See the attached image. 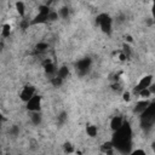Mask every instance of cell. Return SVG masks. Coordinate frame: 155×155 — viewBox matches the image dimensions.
I'll use <instances>...</instances> for the list:
<instances>
[{"label":"cell","instance_id":"cell-12","mask_svg":"<svg viewBox=\"0 0 155 155\" xmlns=\"http://www.w3.org/2000/svg\"><path fill=\"white\" fill-rule=\"evenodd\" d=\"M69 75V69L67 68V67H61V68H58V70H57V76H59V78H62L63 80L67 78Z\"/></svg>","mask_w":155,"mask_h":155},{"label":"cell","instance_id":"cell-15","mask_svg":"<svg viewBox=\"0 0 155 155\" xmlns=\"http://www.w3.org/2000/svg\"><path fill=\"white\" fill-rule=\"evenodd\" d=\"M86 133H87V136H90V137H96V136H97V127H96L94 125L87 126V127H86Z\"/></svg>","mask_w":155,"mask_h":155},{"label":"cell","instance_id":"cell-14","mask_svg":"<svg viewBox=\"0 0 155 155\" xmlns=\"http://www.w3.org/2000/svg\"><path fill=\"white\" fill-rule=\"evenodd\" d=\"M10 33H11V27H10V24H4V25H2V29H1V36H2L4 39H6V38L10 36Z\"/></svg>","mask_w":155,"mask_h":155},{"label":"cell","instance_id":"cell-27","mask_svg":"<svg viewBox=\"0 0 155 155\" xmlns=\"http://www.w3.org/2000/svg\"><path fill=\"white\" fill-rule=\"evenodd\" d=\"M148 88H149V91H150L151 93H155V84H151Z\"/></svg>","mask_w":155,"mask_h":155},{"label":"cell","instance_id":"cell-31","mask_svg":"<svg viewBox=\"0 0 155 155\" xmlns=\"http://www.w3.org/2000/svg\"><path fill=\"white\" fill-rule=\"evenodd\" d=\"M53 1H56V0H48V4H51V2H53Z\"/></svg>","mask_w":155,"mask_h":155},{"label":"cell","instance_id":"cell-4","mask_svg":"<svg viewBox=\"0 0 155 155\" xmlns=\"http://www.w3.org/2000/svg\"><path fill=\"white\" fill-rule=\"evenodd\" d=\"M91 64H92L91 58L86 57V58H82V59L78 61V63L75 64V69H76V71L80 76H84L88 73V70L91 68Z\"/></svg>","mask_w":155,"mask_h":155},{"label":"cell","instance_id":"cell-32","mask_svg":"<svg viewBox=\"0 0 155 155\" xmlns=\"http://www.w3.org/2000/svg\"><path fill=\"white\" fill-rule=\"evenodd\" d=\"M154 23H155V18H154Z\"/></svg>","mask_w":155,"mask_h":155},{"label":"cell","instance_id":"cell-6","mask_svg":"<svg viewBox=\"0 0 155 155\" xmlns=\"http://www.w3.org/2000/svg\"><path fill=\"white\" fill-rule=\"evenodd\" d=\"M151 80H153L151 75H145V76H143V78L140 79V81L137 84V86L134 87L133 92H134V93H138L139 91H142V90H144V88H148V87L151 85Z\"/></svg>","mask_w":155,"mask_h":155},{"label":"cell","instance_id":"cell-7","mask_svg":"<svg viewBox=\"0 0 155 155\" xmlns=\"http://www.w3.org/2000/svg\"><path fill=\"white\" fill-rule=\"evenodd\" d=\"M33 96H35V88L33 87V86H24L23 88H22V91H21V93H19V97H21V99L23 101V102H28Z\"/></svg>","mask_w":155,"mask_h":155},{"label":"cell","instance_id":"cell-21","mask_svg":"<svg viewBox=\"0 0 155 155\" xmlns=\"http://www.w3.org/2000/svg\"><path fill=\"white\" fill-rule=\"evenodd\" d=\"M121 52L126 56V58H130V57H131V48H130V46H128V45H126V44H125V45L122 46V51H121Z\"/></svg>","mask_w":155,"mask_h":155},{"label":"cell","instance_id":"cell-3","mask_svg":"<svg viewBox=\"0 0 155 155\" xmlns=\"http://www.w3.org/2000/svg\"><path fill=\"white\" fill-rule=\"evenodd\" d=\"M51 10L47 5H41L39 7V13L34 17V19L31 21V24H40V23H45L48 22V15H50Z\"/></svg>","mask_w":155,"mask_h":155},{"label":"cell","instance_id":"cell-11","mask_svg":"<svg viewBox=\"0 0 155 155\" xmlns=\"http://www.w3.org/2000/svg\"><path fill=\"white\" fill-rule=\"evenodd\" d=\"M30 121L34 124V125H40L41 121H42V117H41V114L40 111H30Z\"/></svg>","mask_w":155,"mask_h":155},{"label":"cell","instance_id":"cell-20","mask_svg":"<svg viewBox=\"0 0 155 155\" xmlns=\"http://www.w3.org/2000/svg\"><path fill=\"white\" fill-rule=\"evenodd\" d=\"M8 133H10L12 137H16V136H18V134H19V127H18V126H16V125H13V126L10 128Z\"/></svg>","mask_w":155,"mask_h":155},{"label":"cell","instance_id":"cell-29","mask_svg":"<svg viewBox=\"0 0 155 155\" xmlns=\"http://www.w3.org/2000/svg\"><path fill=\"white\" fill-rule=\"evenodd\" d=\"M124 99L125 101H130V93L128 92H125L124 93Z\"/></svg>","mask_w":155,"mask_h":155},{"label":"cell","instance_id":"cell-28","mask_svg":"<svg viewBox=\"0 0 155 155\" xmlns=\"http://www.w3.org/2000/svg\"><path fill=\"white\" fill-rule=\"evenodd\" d=\"M151 13H153V17L155 18V0H153V7H151Z\"/></svg>","mask_w":155,"mask_h":155},{"label":"cell","instance_id":"cell-25","mask_svg":"<svg viewBox=\"0 0 155 155\" xmlns=\"http://www.w3.org/2000/svg\"><path fill=\"white\" fill-rule=\"evenodd\" d=\"M64 151L65 153H73V147L69 143H65L64 144Z\"/></svg>","mask_w":155,"mask_h":155},{"label":"cell","instance_id":"cell-9","mask_svg":"<svg viewBox=\"0 0 155 155\" xmlns=\"http://www.w3.org/2000/svg\"><path fill=\"white\" fill-rule=\"evenodd\" d=\"M148 105H149V102L148 101H140V102H138L136 104V107L133 109V113L137 114V115H142L145 111V109L148 108Z\"/></svg>","mask_w":155,"mask_h":155},{"label":"cell","instance_id":"cell-13","mask_svg":"<svg viewBox=\"0 0 155 155\" xmlns=\"http://www.w3.org/2000/svg\"><path fill=\"white\" fill-rule=\"evenodd\" d=\"M15 6H16V10H17V12L19 13V16L23 18L24 15H25V7H24V4H23L22 1H17Z\"/></svg>","mask_w":155,"mask_h":155},{"label":"cell","instance_id":"cell-8","mask_svg":"<svg viewBox=\"0 0 155 155\" xmlns=\"http://www.w3.org/2000/svg\"><path fill=\"white\" fill-rule=\"evenodd\" d=\"M44 68H45V73L48 75V76H51V78H53L54 75H57V68H56V65L50 61V59H46L45 62H44Z\"/></svg>","mask_w":155,"mask_h":155},{"label":"cell","instance_id":"cell-16","mask_svg":"<svg viewBox=\"0 0 155 155\" xmlns=\"http://www.w3.org/2000/svg\"><path fill=\"white\" fill-rule=\"evenodd\" d=\"M51 84H52L54 87H58V86H61V85L63 84V79L59 78V76H57V75H54L53 78H51Z\"/></svg>","mask_w":155,"mask_h":155},{"label":"cell","instance_id":"cell-10","mask_svg":"<svg viewBox=\"0 0 155 155\" xmlns=\"http://www.w3.org/2000/svg\"><path fill=\"white\" fill-rule=\"evenodd\" d=\"M124 119L121 117V116H114L111 120H110V128L115 132V131H117L122 125H124Z\"/></svg>","mask_w":155,"mask_h":155},{"label":"cell","instance_id":"cell-24","mask_svg":"<svg viewBox=\"0 0 155 155\" xmlns=\"http://www.w3.org/2000/svg\"><path fill=\"white\" fill-rule=\"evenodd\" d=\"M47 47H48V46H47V44H45V42H39V44L36 45V51L42 52V51H45Z\"/></svg>","mask_w":155,"mask_h":155},{"label":"cell","instance_id":"cell-19","mask_svg":"<svg viewBox=\"0 0 155 155\" xmlns=\"http://www.w3.org/2000/svg\"><path fill=\"white\" fill-rule=\"evenodd\" d=\"M67 119H68V116H67V113H65V111H62V113L58 115V117H57V121H58V124H59V125H62V124H64V122L67 121Z\"/></svg>","mask_w":155,"mask_h":155},{"label":"cell","instance_id":"cell-17","mask_svg":"<svg viewBox=\"0 0 155 155\" xmlns=\"http://www.w3.org/2000/svg\"><path fill=\"white\" fill-rule=\"evenodd\" d=\"M113 148H114V145H113V143H111V140H110V142L103 144L102 150H103L104 153H109V154H111V153H113Z\"/></svg>","mask_w":155,"mask_h":155},{"label":"cell","instance_id":"cell-23","mask_svg":"<svg viewBox=\"0 0 155 155\" xmlns=\"http://www.w3.org/2000/svg\"><path fill=\"white\" fill-rule=\"evenodd\" d=\"M58 12H54V11H51L50 15H48V22H54L58 19Z\"/></svg>","mask_w":155,"mask_h":155},{"label":"cell","instance_id":"cell-1","mask_svg":"<svg viewBox=\"0 0 155 155\" xmlns=\"http://www.w3.org/2000/svg\"><path fill=\"white\" fill-rule=\"evenodd\" d=\"M132 130L128 122H124V125L114 132L111 143L114 148H116L120 153H131V147H132Z\"/></svg>","mask_w":155,"mask_h":155},{"label":"cell","instance_id":"cell-26","mask_svg":"<svg viewBox=\"0 0 155 155\" xmlns=\"http://www.w3.org/2000/svg\"><path fill=\"white\" fill-rule=\"evenodd\" d=\"M131 153H133V154H145V151L144 150H140V149H136V150H133Z\"/></svg>","mask_w":155,"mask_h":155},{"label":"cell","instance_id":"cell-22","mask_svg":"<svg viewBox=\"0 0 155 155\" xmlns=\"http://www.w3.org/2000/svg\"><path fill=\"white\" fill-rule=\"evenodd\" d=\"M138 94H139L142 98H144V99H145V98H149V96L151 94V92L149 91V88H144V90L139 91V92H138Z\"/></svg>","mask_w":155,"mask_h":155},{"label":"cell","instance_id":"cell-5","mask_svg":"<svg viewBox=\"0 0 155 155\" xmlns=\"http://www.w3.org/2000/svg\"><path fill=\"white\" fill-rule=\"evenodd\" d=\"M41 107V97L35 94L27 102V109L29 111H40Z\"/></svg>","mask_w":155,"mask_h":155},{"label":"cell","instance_id":"cell-30","mask_svg":"<svg viewBox=\"0 0 155 155\" xmlns=\"http://www.w3.org/2000/svg\"><path fill=\"white\" fill-rule=\"evenodd\" d=\"M151 148H153V151L155 153V143H153V145H151Z\"/></svg>","mask_w":155,"mask_h":155},{"label":"cell","instance_id":"cell-18","mask_svg":"<svg viewBox=\"0 0 155 155\" xmlns=\"http://www.w3.org/2000/svg\"><path fill=\"white\" fill-rule=\"evenodd\" d=\"M58 15H59V17H61V18H68V16H69V8H68L67 6H64V7L59 8Z\"/></svg>","mask_w":155,"mask_h":155},{"label":"cell","instance_id":"cell-2","mask_svg":"<svg viewBox=\"0 0 155 155\" xmlns=\"http://www.w3.org/2000/svg\"><path fill=\"white\" fill-rule=\"evenodd\" d=\"M96 23L99 25V28L102 29L103 33H105L107 35L111 34V29H113V19L107 15V13H101L99 16H97L96 18Z\"/></svg>","mask_w":155,"mask_h":155}]
</instances>
